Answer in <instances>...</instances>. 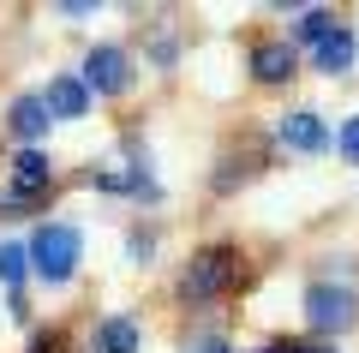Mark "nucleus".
Here are the masks:
<instances>
[{
  "mask_svg": "<svg viewBox=\"0 0 359 353\" xmlns=\"http://www.w3.org/2000/svg\"><path fill=\"white\" fill-rule=\"evenodd\" d=\"M78 227L72 222H42L36 227V240H30V269H36L48 288H60V281H72L78 269Z\"/></svg>",
  "mask_w": 359,
  "mask_h": 353,
  "instance_id": "nucleus-1",
  "label": "nucleus"
},
{
  "mask_svg": "<svg viewBox=\"0 0 359 353\" xmlns=\"http://www.w3.org/2000/svg\"><path fill=\"white\" fill-rule=\"evenodd\" d=\"M233 281V252L228 246H210V252H198L192 264H186V276H180V300L186 305H210L216 293H228Z\"/></svg>",
  "mask_w": 359,
  "mask_h": 353,
  "instance_id": "nucleus-2",
  "label": "nucleus"
},
{
  "mask_svg": "<svg viewBox=\"0 0 359 353\" xmlns=\"http://www.w3.org/2000/svg\"><path fill=\"white\" fill-rule=\"evenodd\" d=\"M353 317H359V300L347 288H335V281H311V288H306V324L311 329L330 335V329H347Z\"/></svg>",
  "mask_w": 359,
  "mask_h": 353,
  "instance_id": "nucleus-3",
  "label": "nucleus"
},
{
  "mask_svg": "<svg viewBox=\"0 0 359 353\" xmlns=\"http://www.w3.org/2000/svg\"><path fill=\"white\" fill-rule=\"evenodd\" d=\"M84 84L96 90V96H126V90H132V66H126V48H114V42L90 48V54H84Z\"/></svg>",
  "mask_w": 359,
  "mask_h": 353,
  "instance_id": "nucleus-4",
  "label": "nucleus"
},
{
  "mask_svg": "<svg viewBox=\"0 0 359 353\" xmlns=\"http://www.w3.org/2000/svg\"><path fill=\"white\" fill-rule=\"evenodd\" d=\"M276 138H282L287 150H299V156H318V150H330V132H323V120H318L311 108H299V114H282Z\"/></svg>",
  "mask_w": 359,
  "mask_h": 353,
  "instance_id": "nucleus-5",
  "label": "nucleus"
},
{
  "mask_svg": "<svg viewBox=\"0 0 359 353\" xmlns=\"http://www.w3.org/2000/svg\"><path fill=\"white\" fill-rule=\"evenodd\" d=\"M48 114H54V120H84V114H90V84L72 78V72L48 78Z\"/></svg>",
  "mask_w": 359,
  "mask_h": 353,
  "instance_id": "nucleus-6",
  "label": "nucleus"
},
{
  "mask_svg": "<svg viewBox=\"0 0 359 353\" xmlns=\"http://www.w3.org/2000/svg\"><path fill=\"white\" fill-rule=\"evenodd\" d=\"M252 78L257 84H287L294 78V42H257L252 48Z\"/></svg>",
  "mask_w": 359,
  "mask_h": 353,
  "instance_id": "nucleus-7",
  "label": "nucleus"
},
{
  "mask_svg": "<svg viewBox=\"0 0 359 353\" xmlns=\"http://www.w3.org/2000/svg\"><path fill=\"white\" fill-rule=\"evenodd\" d=\"M6 120H13V132L25 138V150H36V138L48 132V120H54V114H48V96H18Z\"/></svg>",
  "mask_w": 359,
  "mask_h": 353,
  "instance_id": "nucleus-8",
  "label": "nucleus"
},
{
  "mask_svg": "<svg viewBox=\"0 0 359 353\" xmlns=\"http://www.w3.org/2000/svg\"><path fill=\"white\" fill-rule=\"evenodd\" d=\"M48 180H54V162L42 150H18L13 156V192H18V198H36Z\"/></svg>",
  "mask_w": 359,
  "mask_h": 353,
  "instance_id": "nucleus-9",
  "label": "nucleus"
},
{
  "mask_svg": "<svg viewBox=\"0 0 359 353\" xmlns=\"http://www.w3.org/2000/svg\"><path fill=\"white\" fill-rule=\"evenodd\" d=\"M347 66H353V30H335V36H323V42H318V72L341 78Z\"/></svg>",
  "mask_w": 359,
  "mask_h": 353,
  "instance_id": "nucleus-10",
  "label": "nucleus"
},
{
  "mask_svg": "<svg viewBox=\"0 0 359 353\" xmlns=\"http://www.w3.org/2000/svg\"><path fill=\"white\" fill-rule=\"evenodd\" d=\"M96 347H102V353H138L144 335H138V324H132V317H108V324L96 329Z\"/></svg>",
  "mask_w": 359,
  "mask_h": 353,
  "instance_id": "nucleus-11",
  "label": "nucleus"
},
{
  "mask_svg": "<svg viewBox=\"0 0 359 353\" xmlns=\"http://www.w3.org/2000/svg\"><path fill=\"white\" fill-rule=\"evenodd\" d=\"M299 36H306V42L335 36V13H330V6H306V13H299Z\"/></svg>",
  "mask_w": 359,
  "mask_h": 353,
  "instance_id": "nucleus-12",
  "label": "nucleus"
},
{
  "mask_svg": "<svg viewBox=\"0 0 359 353\" xmlns=\"http://www.w3.org/2000/svg\"><path fill=\"white\" fill-rule=\"evenodd\" d=\"M25 269H30V246H0V281L6 288H18Z\"/></svg>",
  "mask_w": 359,
  "mask_h": 353,
  "instance_id": "nucleus-13",
  "label": "nucleus"
},
{
  "mask_svg": "<svg viewBox=\"0 0 359 353\" xmlns=\"http://www.w3.org/2000/svg\"><path fill=\"white\" fill-rule=\"evenodd\" d=\"M150 252H156V234H132V240H126V258H132V264H150Z\"/></svg>",
  "mask_w": 359,
  "mask_h": 353,
  "instance_id": "nucleus-14",
  "label": "nucleus"
},
{
  "mask_svg": "<svg viewBox=\"0 0 359 353\" xmlns=\"http://www.w3.org/2000/svg\"><path fill=\"white\" fill-rule=\"evenodd\" d=\"M335 144H341V156H347V162H359V114L341 126V138H335Z\"/></svg>",
  "mask_w": 359,
  "mask_h": 353,
  "instance_id": "nucleus-15",
  "label": "nucleus"
},
{
  "mask_svg": "<svg viewBox=\"0 0 359 353\" xmlns=\"http://www.w3.org/2000/svg\"><path fill=\"white\" fill-rule=\"evenodd\" d=\"M36 198H18V192H0V215H30Z\"/></svg>",
  "mask_w": 359,
  "mask_h": 353,
  "instance_id": "nucleus-16",
  "label": "nucleus"
},
{
  "mask_svg": "<svg viewBox=\"0 0 359 353\" xmlns=\"http://www.w3.org/2000/svg\"><path fill=\"white\" fill-rule=\"evenodd\" d=\"M186 353H233V347H228V341H216V335H198Z\"/></svg>",
  "mask_w": 359,
  "mask_h": 353,
  "instance_id": "nucleus-17",
  "label": "nucleus"
},
{
  "mask_svg": "<svg viewBox=\"0 0 359 353\" xmlns=\"http://www.w3.org/2000/svg\"><path fill=\"white\" fill-rule=\"evenodd\" d=\"M257 353H294V341H269V347H257Z\"/></svg>",
  "mask_w": 359,
  "mask_h": 353,
  "instance_id": "nucleus-18",
  "label": "nucleus"
},
{
  "mask_svg": "<svg viewBox=\"0 0 359 353\" xmlns=\"http://www.w3.org/2000/svg\"><path fill=\"white\" fill-rule=\"evenodd\" d=\"M294 353H335V347H299V341H294Z\"/></svg>",
  "mask_w": 359,
  "mask_h": 353,
  "instance_id": "nucleus-19",
  "label": "nucleus"
}]
</instances>
